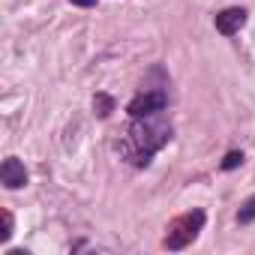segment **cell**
Masks as SVG:
<instances>
[{
	"mask_svg": "<svg viewBox=\"0 0 255 255\" xmlns=\"http://www.w3.org/2000/svg\"><path fill=\"white\" fill-rule=\"evenodd\" d=\"M93 108H96V114H99V117H108V114L114 111V99H111L108 93H96V99H93Z\"/></svg>",
	"mask_w": 255,
	"mask_h": 255,
	"instance_id": "6",
	"label": "cell"
},
{
	"mask_svg": "<svg viewBox=\"0 0 255 255\" xmlns=\"http://www.w3.org/2000/svg\"><path fill=\"white\" fill-rule=\"evenodd\" d=\"M165 105H168L165 90H147V93H138L129 105H126V114L129 117H147V114L165 111Z\"/></svg>",
	"mask_w": 255,
	"mask_h": 255,
	"instance_id": "3",
	"label": "cell"
},
{
	"mask_svg": "<svg viewBox=\"0 0 255 255\" xmlns=\"http://www.w3.org/2000/svg\"><path fill=\"white\" fill-rule=\"evenodd\" d=\"M168 141H171V123L162 117V111H156L147 117H132V123L123 129L117 141V150L129 165L147 168L153 153H159Z\"/></svg>",
	"mask_w": 255,
	"mask_h": 255,
	"instance_id": "1",
	"label": "cell"
},
{
	"mask_svg": "<svg viewBox=\"0 0 255 255\" xmlns=\"http://www.w3.org/2000/svg\"><path fill=\"white\" fill-rule=\"evenodd\" d=\"M0 183H3L6 189H21L27 183V171H24V165L15 156L3 159V165H0Z\"/></svg>",
	"mask_w": 255,
	"mask_h": 255,
	"instance_id": "5",
	"label": "cell"
},
{
	"mask_svg": "<svg viewBox=\"0 0 255 255\" xmlns=\"http://www.w3.org/2000/svg\"><path fill=\"white\" fill-rule=\"evenodd\" d=\"M255 219V198H249L243 207H240V213H237V222L240 225H246V222H252Z\"/></svg>",
	"mask_w": 255,
	"mask_h": 255,
	"instance_id": "7",
	"label": "cell"
},
{
	"mask_svg": "<svg viewBox=\"0 0 255 255\" xmlns=\"http://www.w3.org/2000/svg\"><path fill=\"white\" fill-rule=\"evenodd\" d=\"M240 162H243V153H240V150H231V153L222 159V171H231V168H237Z\"/></svg>",
	"mask_w": 255,
	"mask_h": 255,
	"instance_id": "8",
	"label": "cell"
},
{
	"mask_svg": "<svg viewBox=\"0 0 255 255\" xmlns=\"http://www.w3.org/2000/svg\"><path fill=\"white\" fill-rule=\"evenodd\" d=\"M12 237V213H3V231H0V240Z\"/></svg>",
	"mask_w": 255,
	"mask_h": 255,
	"instance_id": "9",
	"label": "cell"
},
{
	"mask_svg": "<svg viewBox=\"0 0 255 255\" xmlns=\"http://www.w3.org/2000/svg\"><path fill=\"white\" fill-rule=\"evenodd\" d=\"M246 9L243 6H228V9H222V12H216V30L222 33V36H234V33H240V27L246 24Z\"/></svg>",
	"mask_w": 255,
	"mask_h": 255,
	"instance_id": "4",
	"label": "cell"
},
{
	"mask_svg": "<svg viewBox=\"0 0 255 255\" xmlns=\"http://www.w3.org/2000/svg\"><path fill=\"white\" fill-rule=\"evenodd\" d=\"M204 219H207V216H204V210H189V213H180L177 219H171V222H168L162 246H165V249H171V252L186 249V246L198 237V231L204 228Z\"/></svg>",
	"mask_w": 255,
	"mask_h": 255,
	"instance_id": "2",
	"label": "cell"
},
{
	"mask_svg": "<svg viewBox=\"0 0 255 255\" xmlns=\"http://www.w3.org/2000/svg\"><path fill=\"white\" fill-rule=\"evenodd\" d=\"M69 3H72V6H84V9H87V6H96V0H69Z\"/></svg>",
	"mask_w": 255,
	"mask_h": 255,
	"instance_id": "10",
	"label": "cell"
}]
</instances>
